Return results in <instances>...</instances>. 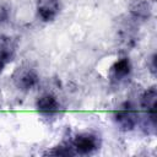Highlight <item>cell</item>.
<instances>
[{
	"mask_svg": "<svg viewBox=\"0 0 157 157\" xmlns=\"http://www.w3.org/2000/svg\"><path fill=\"white\" fill-rule=\"evenodd\" d=\"M113 119H114L117 126L120 130H123V131H131L137 125L139 114H137L136 108L130 102H125L118 109L114 110Z\"/></svg>",
	"mask_w": 157,
	"mask_h": 157,
	"instance_id": "cell-1",
	"label": "cell"
},
{
	"mask_svg": "<svg viewBox=\"0 0 157 157\" xmlns=\"http://www.w3.org/2000/svg\"><path fill=\"white\" fill-rule=\"evenodd\" d=\"M12 82L17 90L27 92L33 90L38 85L39 76L33 67L28 65H23L17 67L12 74Z\"/></svg>",
	"mask_w": 157,
	"mask_h": 157,
	"instance_id": "cell-2",
	"label": "cell"
},
{
	"mask_svg": "<svg viewBox=\"0 0 157 157\" xmlns=\"http://www.w3.org/2000/svg\"><path fill=\"white\" fill-rule=\"evenodd\" d=\"M71 146L76 155H91L99 148L101 141L94 134L82 132L74 137Z\"/></svg>",
	"mask_w": 157,
	"mask_h": 157,
	"instance_id": "cell-3",
	"label": "cell"
},
{
	"mask_svg": "<svg viewBox=\"0 0 157 157\" xmlns=\"http://www.w3.org/2000/svg\"><path fill=\"white\" fill-rule=\"evenodd\" d=\"M37 112L45 119L55 118L60 112V103L55 96L50 93H45L40 96L36 102Z\"/></svg>",
	"mask_w": 157,
	"mask_h": 157,
	"instance_id": "cell-4",
	"label": "cell"
},
{
	"mask_svg": "<svg viewBox=\"0 0 157 157\" xmlns=\"http://www.w3.org/2000/svg\"><path fill=\"white\" fill-rule=\"evenodd\" d=\"M156 101H157V91L155 86L147 88L141 96V107L153 131L156 129Z\"/></svg>",
	"mask_w": 157,
	"mask_h": 157,
	"instance_id": "cell-5",
	"label": "cell"
},
{
	"mask_svg": "<svg viewBox=\"0 0 157 157\" xmlns=\"http://www.w3.org/2000/svg\"><path fill=\"white\" fill-rule=\"evenodd\" d=\"M131 74V63L128 58H120L117 60L108 71L109 81L114 85L124 82Z\"/></svg>",
	"mask_w": 157,
	"mask_h": 157,
	"instance_id": "cell-6",
	"label": "cell"
},
{
	"mask_svg": "<svg viewBox=\"0 0 157 157\" xmlns=\"http://www.w3.org/2000/svg\"><path fill=\"white\" fill-rule=\"evenodd\" d=\"M37 16L43 22H52L56 18L60 11L59 0H38L37 1Z\"/></svg>",
	"mask_w": 157,
	"mask_h": 157,
	"instance_id": "cell-7",
	"label": "cell"
},
{
	"mask_svg": "<svg viewBox=\"0 0 157 157\" xmlns=\"http://www.w3.org/2000/svg\"><path fill=\"white\" fill-rule=\"evenodd\" d=\"M16 53V43L11 37L0 36V74L12 61Z\"/></svg>",
	"mask_w": 157,
	"mask_h": 157,
	"instance_id": "cell-8",
	"label": "cell"
},
{
	"mask_svg": "<svg viewBox=\"0 0 157 157\" xmlns=\"http://www.w3.org/2000/svg\"><path fill=\"white\" fill-rule=\"evenodd\" d=\"M130 13L135 20H147L151 15V6L146 0H136L130 7Z\"/></svg>",
	"mask_w": 157,
	"mask_h": 157,
	"instance_id": "cell-9",
	"label": "cell"
},
{
	"mask_svg": "<svg viewBox=\"0 0 157 157\" xmlns=\"http://www.w3.org/2000/svg\"><path fill=\"white\" fill-rule=\"evenodd\" d=\"M45 155H52V156H74L76 155L71 145H58L53 147L52 150L47 151Z\"/></svg>",
	"mask_w": 157,
	"mask_h": 157,
	"instance_id": "cell-10",
	"label": "cell"
},
{
	"mask_svg": "<svg viewBox=\"0 0 157 157\" xmlns=\"http://www.w3.org/2000/svg\"><path fill=\"white\" fill-rule=\"evenodd\" d=\"M9 18V9L6 6H0V25L7 21Z\"/></svg>",
	"mask_w": 157,
	"mask_h": 157,
	"instance_id": "cell-11",
	"label": "cell"
},
{
	"mask_svg": "<svg viewBox=\"0 0 157 157\" xmlns=\"http://www.w3.org/2000/svg\"><path fill=\"white\" fill-rule=\"evenodd\" d=\"M151 71L153 75L156 74V54H153L151 56Z\"/></svg>",
	"mask_w": 157,
	"mask_h": 157,
	"instance_id": "cell-12",
	"label": "cell"
}]
</instances>
